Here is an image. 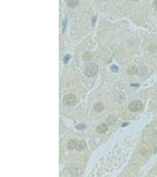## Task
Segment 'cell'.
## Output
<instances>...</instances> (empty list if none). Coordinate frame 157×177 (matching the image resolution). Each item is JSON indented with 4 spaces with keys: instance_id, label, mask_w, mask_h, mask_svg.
<instances>
[{
    "instance_id": "cell-6",
    "label": "cell",
    "mask_w": 157,
    "mask_h": 177,
    "mask_svg": "<svg viewBox=\"0 0 157 177\" xmlns=\"http://www.w3.org/2000/svg\"><path fill=\"white\" fill-rule=\"evenodd\" d=\"M107 131V127L106 125L104 123L100 124L97 128V131L100 133H105Z\"/></svg>"
},
{
    "instance_id": "cell-10",
    "label": "cell",
    "mask_w": 157,
    "mask_h": 177,
    "mask_svg": "<svg viewBox=\"0 0 157 177\" xmlns=\"http://www.w3.org/2000/svg\"><path fill=\"white\" fill-rule=\"evenodd\" d=\"M111 69L114 72H117L118 71V68L116 65H112L111 67Z\"/></svg>"
},
{
    "instance_id": "cell-9",
    "label": "cell",
    "mask_w": 157,
    "mask_h": 177,
    "mask_svg": "<svg viewBox=\"0 0 157 177\" xmlns=\"http://www.w3.org/2000/svg\"><path fill=\"white\" fill-rule=\"evenodd\" d=\"M138 71V68L135 66H131L127 69V73L129 74H135Z\"/></svg>"
},
{
    "instance_id": "cell-13",
    "label": "cell",
    "mask_w": 157,
    "mask_h": 177,
    "mask_svg": "<svg viewBox=\"0 0 157 177\" xmlns=\"http://www.w3.org/2000/svg\"><path fill=\"white\" fill-rule=\"evenodd\" d=\"M133 1H140V0H133Z\"/></svg>"
},
{
    "instance_id": "cell-8",
    "label": "cell",
    "mask_w": 157,
    "mask_h": 177,
    "mask_svg": "<svg viewBox=\"0 0 157 177\" xmlns=\"http://www.w3.org/2000/svg\"><path fill=\"white\" fill-rule=\"evenodd\" d=\"M86 146H87V144L86 142L84 141H81L78 142L76 149L78 151H82L86 148Z\"/></svg>"
},
{
    "instance_id": "cell-4",
    "label": "cell",
    "mask_w": 157,
    "mask_h": 177,
    "mask_svg": "<svg viewBox=\"0 0 157 177\" xmlns=\"http://www.w3.org/2000/svg\"><path fill=\"white\" fill-rule=\"evenodd\" d=\"M78 143V141L76 139H71L67 143V147L69 149H75L77 148Z\"/></svg>"
},
{
    "instance_id": "cell-1",
    "label": "cell",
    "mask_w": 157,
    "mask_h": 177,
    "mask_svg": "<svg viewBox=\"0 0 157 177\" xmlns=\"http://www.w3.org/2000/svg\"><path fill=\"white\" fill-rule=\"evenodd\" d=\"M98 71V67L96 64H90L88 65L85 70V75L88 77H91L96 76Z\"/></svg>"
},
{
    "instance_id": "cell-5",
    "label": "cell",
    "mask_w": 157,
    "mask_h": 177,
    "mask_svg": "<svg viewBox=\"0 0 157 177\" xmlns=\"http://www.w3.org/2000/svg\"><path fill=\"white\" fill-rule=\"evenodd\" d=\"M67 5L72 8H75L78 4V0H65Z\"/></svg>"
},
{
    "instance_id": "cell-2",
    "label": "cell",
    "mask_w": 157,
    "mask_h": 177,
    "mask_svg": "<svg viewBox=\"0 0 157 177\" xmlns=\"http://www.w3.org/2000/svg\"><path fill=\"white\" fill-rule=\"evenodd\" d=\"M142 103L140 100H134L131 102L128 106L129 110L132 112H137L142 109Z\"/></svg>"
},
{
    "instance_id": "cell-3",
    "label": "cell",
    "mask_w": 157,
    "mask_h": 177,
    "mask_svg": "<svg viewBox=\"0 0 157 177\" xmlns=\"http://www.w3.org/2000/svg\"><path fill=\"white\" fill-rule=\"evenodd\" d=\"M77 102L76 96L73 94L67 95L63 99V103L67 106H72L75 105Z\"/></svg>"
},
{
    "instance_id": "cell-11",
    "label": "cell",
    "mask_w": 157,
    "mask_h": 177,
    "mask_svg": "<svg viewBox=\"0 0 157 177\" xmlns=\"http://www.w3.org/2000/svg\"><path fill=\"white\" fill-rule=\"evenodd\" d=\"M69 59H70V56H69V55L65 56V57H64V61H65V63H67V62H68V61L69 60Z\"/></svg>"
},
{
    "instance_id": "cell-12",
    "label": "cell",
    "mask_w": 157,
    "mask_h": 177,
    "mask_svg": "<svg viewBox=\"0 0 157 177\" xmlns=\"http://www.w3.org/2000/svg\"><path fill=\"white\" fill-rule=\"evenodd\" d=\"M153 5H154V7L155 9L157 11V0H155Z\"/></svg>"
},
{
    "instance_id": "cell-7",
    "label": "cell",
    "mask_w": 157,
    "mask_h": 177,
    "mask_svg": "<svg viewBox=\"0 0 157 177\" xmlns=\"http://www.w3.org/2000/svg\"><path fill=\"white\" fill-rule=\"evenodd\" d=\"M94 108L97 112H100L104 110V106L101 102H97L94 105Z\"/></svg>"
}]
</instances>
